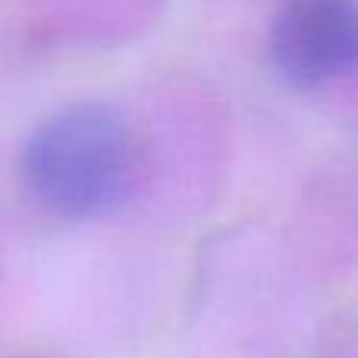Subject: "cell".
<instances>
[{
    "instance_id": "7a4b0ae2",
    "label": "cell",
    "mask_w": 358,
    "mask_h": 358,
    "mask_svg": "<svg viewBox=\"0 0 358 358\" xmlns=\"http://www.w3.org/2000/svg\"><path fill=\"white\" fill-rule=\"evenodd\" d=\"M267 54L292 88H321L355 69V0H286L273 16Z\"/></svg>"
},
{
    "instance_id": "6da1fadb",
    "label": "cell",
    "mask_w": 358,
    "mask_h": 358,
    "mask_svg": "<svg viewBox=\"0 0 358 358\" xmlns=\"http://www.w3.org/2000/svg\"><path fill=\"white\" fill-rule=\"evenodd\" d=\"M22 182L48 214L88 220L120 208L136 176V138L104 104L50 113L22 148Z\"/></svg>"
}]
</instances>
